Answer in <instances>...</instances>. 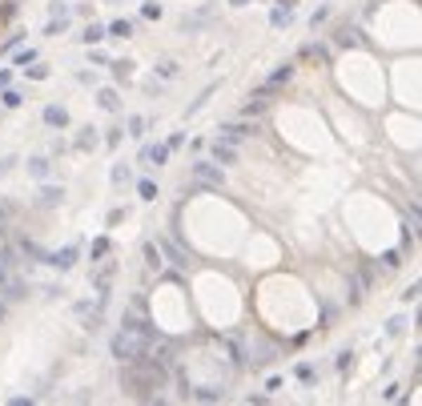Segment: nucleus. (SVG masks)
<instances>
[{
	"label": "nucleus",
	"instance_id": "obj_1",
	"mask_svg": "<svg viewBox=\"0 0 422 406\" xmlns=\"http://www.w3.org/2000/svg\"><path fill=\"white\" fill-rule=\"evenodd\" d=\"M250 229L253 217L217 189H201L177 205V238L205 262H234Z\"/></svg>",
	"mask_w": 422,
	"mask_h": 406
},
{
	"label": "nucleus",
	"instance_id": "obj_2",
	"mask_svg": "<svg viewBox=\"0 0 422 406\" xmlns=\"http://www.w3.org/2000/svg\"><path fill=\"white\" fill-rule=\"evenodd\" d=\"M250 314L257 326H266L278 338H302L309 334L318 318H322V302L314 294V286L306 274L286 266H274L266 274H257L250 294Z\"/></svg>",
	"mask_w": 422,
	"mask_h": 406
},
{
	"label": "nucleus",
	"instance_id": "obj_3",
	"mask_svg": "<svg viewBox=\"0 0 422 406\" xmlns=\"http://www.w3.org/2000/svg\"><path fill=\"white\" fill-rule=\"evenodd\" d=\"M338 197H342L338 201V217H342L338 229H346V241L350 246H358L370 258H378V253L394 250L402 241L398 210H394L378 189H346V194H338Z\"/></svg>",
	"mask_w": 422,
	"mask_h": 406
},
{
	"label": "nucleus",
	"instance_id": "obj_4",
	"mask_svg": "<svg viewBox=\"0 0 422 406\" xmlns=\"http://www.w3.org/2000/svg\"><path fill=\"white\" fill-rule=\"evenodd\" d=\"M189 302H193L197 322L205 326L210 334H225L250 314V298H245V286H241L222 262H197L189 269Z\"/></svg>",
	"mask_w": 422,
	"mask_h": 406
},
{
	"label": "nucleus",
	"instance_id": "obj_5",
	"mask_svg": "<svg viewBox=\"0 0 422 406\" xmlns=\"http://www.w3.org/2000/svg\"><path fill=\"white\" fill-rule=\"evenodd\" d=\"M326 69H330V89L338 97L354 101L358 109L382 113L390 105L386 101V61L370 44H346L334 56V65H326Z\"/></svg>",
	"mask_w": 422,
	"mask_h": 406
},
{
	"label": "nucleus",
	"instance_id": "obj_6",
	"mask_svg": "<svg viewBox=\"0 0 422 406\" xmlns=\"http://www.w3.org/2000/svg\"><path fill=\"white\" fill-rule=\"evenodd\" d=\"M269 129L298 157H330L338 149V137L330 133L322 105H309V101H281V105H274Z\"/></svg>",
	"mask_w": 422,
	"mask_h": 406
},
{
	"label": "nucleus",
	"instance_id": "obj_7",
	"mask_svg": "<svg viewBox=\"0 0 422 406\" xmlns=\"http://www.w3.org/2000/svg\"><path fill=\"white\" fill-rule=\"evenodd\" d=\"M366 44L374 53H418L422 13L418 0H382L366 20Z\"/></svg>",
	"mask_w": 422,
	"mask_h": 406
},
{
	"label": "nucleus",
	"instance_id": "obj_8",
	"mask_svg": "<svg viewBox=\"0 0 422 406\" xmlns=\"http://www.w3.org/2000/svg\"><path fill=\"white\" fill-rule=\"evenodd\" d=\"M145 318L161 338H189L197 330V314L189 302L185 281L177 278H161L145 298Z\"/></svg>",
	"mask_w": 422,
	"mask_h": 406
},
{
	"label": "nucleus",
	"instance_id": "obj_9",
	"mask_svg": "<svg viewBox=\"0 0 422 406\" xmlns=\"http://www.w3.org/2000/svg\"><path fill=\"white\" fill-rule=\"evenodd\" d=\"M322 113H326V121H330V133H334V137L346 145V149H354V153L374 149V141H378V133H374V121H370V113L358 109L354 101L338 97L334 89H326Z\"/></svg>",
	"mask_w": 422,
	"mask_h": 406
},
{
	"label": "nucleus",
	"instance_id": "obj_10",
	"mask_svg": "<svg viewBox=\"0 0 422 406\" xmlns=\"http://www.w3.org/2000/svg\"><path fill=\"white\" fill-rule=\"evenodd\" d=\"M386 101L398 109H422V61L418 53H394L386 65Z\"/></svg>",
	"mask_w": 422,
	"mask_h": 406
},
{
	"label": "nucleus",
	"instance_id": "obj_11",
	"mask_svg": "<svg viewBox=\"0 0 422 406\" xmlns=\"http://www.w3.org/2000/svg\"><path fill=\"white\" fill-rule=\"evenodd\" d=\"M234 262H241V269H250V274H266L274 266H286V246H281V238L274 229H257L253 225Z\"/></svg>",
	"mask_w": 422,
	"mask_h": 406
},
{
	"label": "nucleus",
	"instance_id": "obj_12",
	"mask_svg": "<svg viewBox=\"0 0 422 406\" xmlns=\"http://www.w3.org/2000/svg\"><path fill=\"white\" fill-rule=\"evenodd\" d=\"M382 137L390 141L394 153L418 157V145H422V121H418V113L398 109V105L390 109V105H386V109H382Z\"/></svg>",
	"mask_w": 422,
	"mask_h": 406
},
{
	"label": "nucleus",
	"instance_id": "obj_13",
	"mask_svg": "<svg viewBox=\"0 0 422 406\" xmlns=\"http://www.w3.org/2000/svg\"><path fill=\"white\" fill-rule=\"evenodd\" d=\"M189 173H193V182L210 185V189H222V185H225V173H222L217 165H213V161H197V165L189 169Z\"/></svg>",
	"mask_w": 422,
	"mask_h": 406
},
{
	"label": "nucleus",
	"instance_id": "obj_14",
	"mask_svg": "<svg viewBox=\"0 0 422 406\" xmlns=\"http://www.w3.org/2000/svg\"><path fill=\"white\" fill-rule=\"evenodd\" d=\"M213 16H217V8H213L210 0H205V4H197L189 16H181V32H197L201 25H210Z\"/></svg>",
	"mask_w": 422,
	"mask_h": 406
},
{
	"label": "nucleus",
	"instance_id": "obj_15",
	"mask_svg": "<svg viewBox=\"0 0 422 406\" xmlns=\"http://www.w3.org/2000/svg\"><path fill=\"white\" fill-rule=\"evenodd\" d=\"M77 258H81V246H65V250L49 253V266H53V269H72V266H77Z\"/></svg>",
	"mask_w": 422,
	"mask_h": 406
},
{
	"label": "nucleus",
	"instance_id": "obj_16",
	"mask_svg": "<svg viewBox=\"0 0 422 406\" xmlns=\"http://www.w3.org/2000/svg\"><path fill=\"white\" fill-rule=\"evenodd\" d=\"M97 133H101V129H93V125L77 129V137H72V149H77V153H93V149L101 145V137H97Z\"/></svg>",
	"mask_w": 422,
	"mask_h": 406
},
{
	"label": "nucleus",
	"instance_id": "obj_17",
	"mask_svg": "<svg viewBox=\"0 0 422 406\" xmlns=\"http://www.w3.org/2000/svg\"><path fill=\"white\" fill-rule=\"evenodd\" d=\"M41 117H44V125H49V129H69V121H72L65 105H44Z\"/></svg>",
	"mask_w": 422,
	"mask_h": 406
},
{
	"label": "nucleus",
	"instance_id": "obj_18",
	"mask_svg": "<svg viewBox=\"0 0 422 406\" xmlns=\"http://www.w3.org/2000/svg\"><path fill=\"white\" fill-rule=\"evenodd\" d=\"M165 161H169V145H145V149H141V165H145V169H149V165L161 169Z\"/></svg>",
	"mask_w": 422,
	"mask_h": 406
},
{
	"label": "nucleus",
	"instance_id": "obj_19",
	"mask_svg": "<svg viewBox=\"0 0 422 406\" xmlns=\"http://www.w3.org/2000/svg\"><path fill=\"white\" fill-rule=\"evenodd\" d=\"M109 72H113V81L121 84V81H133V72H137V61H129V56H117V61H109Z\"/></svg>",
	"mask_w": 422,
	"mask_h": 406
},
{
	"label": "nucleus",
	"instance_id": "obj_20",
	"mask_svg": "<svg viewBox=\"0 0 422 406\" xmlns=\"http://www.w3.org/2000/svg\"><path fill=\"white\" fill-rule=\"evenodd\" d=\"M133 37V20H113L105 25V41H129Z\"/></svg>",
	"mask_w": 422,
	"mask_h": 406
},
{
	"label": "nucleus",
	"instance_id": "obj_21",
	"mask_svg": "<svg viewBox=\"0 0 422 406\" xmlns=\"http://www.w3.org/2000/svg\"><path fill=\"white\" fill-rule=\"evenodd\" d=\"M97 105H101L105 113H121V93L109 84V89H101V93H97Z\"/></svg>",
	"mask_w": 422,
	"mask_h": 406
},
{
	"label": "nucleus",
	"instance_id": "obj_22",
	"mask_svg": "<svg viewBox=\"0 0 422 406\" xmlns=\"http://www.w3.org/2000/svg\"><path fill=\"white\" fill-rule=\"evenodd\" d=\"M49 173H53V169H49V157H28V177H32V182H44Z\"/></svg>",
	"mask_w": 422,
	"mask_h": 406
},
{
	"label": "nucleus",
	"instance_id": "obj_23",
	"mask_svg": "<svg viewBox=\"0 0 422 406\" xmlns=\"http://www.w3.org/2000/svg\"><path fill=\"white\" fill-rule=\"evenodd\" d=\"M141 253H145V266H149V269H161V266H165V258H161V250H157V241H145V246H141Z\"/></svg>",
	"mask_w": 422,
	"mask_h": 406
},
{
	"label": "nucleus",
	"instance_id": "obj_24",
	"mask_svg": "<svg viewBox=\"0 0 422 406\" xmlns=\"http://www.w3.org/2000/svg\"><path fill=\"white\" fill-rule=\"evenodd\" d=\"M105 41V25H84L81 28V44H101Z\"/></svg>",
	"mask_w": 422,
	"mask_h": 406
},
{
	"label": "nucleus",
	"instance_id": "obj_25",
	"mask_svg": "<svg viewBox=\"0 0 422 406\" xmlns=\"http://www.w3.org/2000/svg\"><path fill=\"white\" fill-rule=\"evenodd\" d=\"M137 194H141V201H157V197H161V189H157V182L141 177V182H137Z\"/></svg>",
	"mask_w": 422,
	"mask_h": 406
},
{
	"label": "nucleus",
	"instance_id": "obj_26",
	"mask_svg": "<svg viewBox=\"0 0 422 406\" xmlns=\"http://www.w3.org/2000/svg\"><path fill=\"white\" fill-rule=\"evenodd\" d=\"M41 201L44 205H60V201H65V189H60V185H56V189L53 185H41Z\"/></svg>",
	"mask_w": 422,
	"mask_h": 406
},
{
	"label": "nucleus",
	"instance_id": "obj_27",
	"mask_svg": "<svg viewBox=\"0 0 422 406\" xmlns=\"http://www.w3.org/2000/svg\"><path fill=\"white\" fill-rule=\"evenodd\" d=\"M290 20H294V13H290V8H278V4H274V13H269V25H274V28H286Z\"/></svg>",
	"mask_w": 422,
	"mask_h": 406
},
{
	"label": "nucleus",
	"instance_id": "obj_28",
	"mask_svg": "<svg viewBox=\"0 0 422 406\" xmlns=\"http://www.w3.org/2000/svg\"><path fill=\"white\" fill-rule=\"evenodd\" d=\"M141 16L145 20H161V4L157 0H141Z\"/></svg>",
	"mask_w": 422,
	"mask_h": 406
},
{
	"label": "nucleus",
	"instance_id": "obj_29",
	"mask_svg": "<svg viewBox=\"0 0 422 406\" xmlns=\"http://www.w3.org/2000/svg\"><path fill=\"white\" fill-rule=\"evenodd\" d=\"M0 105H4V109H20L25 101H20V93H16V89H4V93H0Z\"/></svg>",
	"mask_w": 422,
	"mask_h": 406
},
{
	"label": "nucleus",
	"instance_id": "obj_30",
	"mask_svg": "<svg viewBox=\"0 0 422 406\" xmlns=\"http://www.w3.org/2000/svg\"><path fill=\"white\" fill-rule=\"evenodd\" d=\"M157 77H161V81L177 77V61H161V65H157Z\"/></svg>",
	"mask_w": 422,
	"mask_h": 406
},
{
	"label": "nucleus",
	"instance_id": "obj_31",
	"mask_svg": "<svg viewBox=\"0 0 422 406\" xmlns=\"http://www.w3.org/2000/svg\"><path fill=\"white\" fill-rule=\"evenodd\" d=\"M37 61V49H25V53H16V69H25V65H32Z\"/></svg>",
	"mask_w": 422,
	"mask_h": 406
},
{
	"label": "nucleus",
	"instance_id": "obj_32",
	"mask_svg": "<svg viewBox=\"0 0 422 406\" xmlns=\"http://www.w3.org/2000/svg\"><path fill=\"white\" fill-rule=\"evenodd\" d=\"M145 133V117H129V137H141Z\"/></svg>",
	"mask_w": 422,
	"mask_h": 406
},
{
	"label": "nucleus",
	"instance_id": "obj_33",
	"mask_svg": "<svg viewBox=\"0 0 422 406\" xmlns=\"http://www.w3.org/2000/svg\"><path fill=\"white\" fill-rule=\"evenodd\" d=\"M121 137H125V129L113 125V129H109V137H105V145H109V149H117V141H121Z\"/></svg>",
	"mask_w": 422,
	"mask_h": 406
},
{
	"label": "nucleus",
	"instance_id": "obj_34",
	"mask_svg": "<svg viewBox=\"0 0 422 406\" xmlns=\"http://www.w3.org/2000/svg\"><path fill=\"white\" fill-rule=\"evenodd\" d=\"M121 182H129V169L117 161V165H113V185H121Z\"/></svg>",
	"mask_w": 422,
	"mask_h": 406
},
{
	"label": "nucleus",
	"instance_id": "obj_35",
	"mask_svg": "<svg viewBox=\"0 0 422 406\" xmlns=\"http://www.w3.org/2000/svg\"><path fill=\"white\" fill-rule=\"evenodd\" d=\"M16 169V157H0V177H4V173H13Z\"/></svg>",
	"mask_w": 422,
	"mask_h": 406
},
{
	"label": "nucleus",
	"instance_id": "obj_36",
	"mask_svg": "<svg viewBox=\"0 0 422 406\" xmlns=\"http://www.w3.org/2000/svg\"><path fill=\"white\" fill-rule=\"evenodd\" d=\"M402 326H407V318H390V322H386V334H398Z\"/></svg>",
	"mask_w": 422,
	"mask_h": 406
},
{
	"label": "nucleus",
	"instance_id": "obj_37",
	"mask_svg": "<svg viewBox=\"0 0 422 406\" xmlns=\"http://www.w3.org/2000/svg\"><path fill=\"white\" fill-rule=\"evenodd\" d=\"M77 81H81V84H97V72H93V69H89V72H77Z\"/></svg>",
	"mask_w": 422,
	"mask_h": 406
},
{
	"label": "nucleus",
	"instance_id": "obj_38",
	"mask_svg": "<svg viewBox=\"0 0 422 406\" xmlns=\"http://www.w3.org/2000/svg\"><path fill=\"white\" fill-rule=\"evenodd\" d=\"M225 4H229V8H250L253 0H225Z\"/></svg>",
	"mask_w": 422,
	"mask_h": 406
},
{
	"label": "nucleus",
	"instance_id": "obj_39",
	"mask_svg": "<svg viewBox=\"0 0 422 406\" xmlns=\"http://www.w3.org/2000/svg\"><path fill=\"white\" fill-rule=\"evenodd\" d=\"M8 84H13V72L4 69V72H0V89H8Z\"/></svg>",
	"mask_w": 422,
	"mask_h": 406
},
{
	"label": "nucleus",
	"instance_id": "obj_40",
	"mask_svg": "<svg viewBox=\"0 0 422 406\" xmlns=\"http://www.w3.org/2000/svg\"><path fill=\"white\" fill-rule=\"evenodd\" d=\"M274 4H278V8H290V13L298 8V0H274Z\"/></svg>",
	"mask_w": 422,
	"mask_h": 406
},
{
	"label": "nucleus",
	"instance_id": "obj_41",
	"mask_svg": "<svg viewBox=\"0 0 422 406\" xmlns=\"http://www.w3.org/2000/svg\"><path fill=\"white\" fill-rule=\"evenodd\" d=\"M105 4H125V0H105Z\"/></svg>",
	"mask_w": 422,
	"mask_h": 406
}]
</instances>
